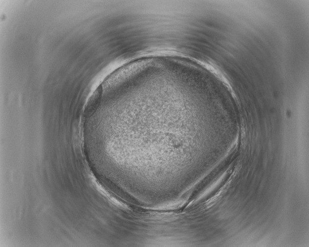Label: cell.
I'll return each instance as SVG.
<instances>
[{
    "mask_svg": "<svg viewBox=\"0 0 309 247\" xmlns=\"http://www.w3.org/2000/svg\"><path fill=\"white\" fill-rule=\"evenodd\" d=\"M102 91L103 88L100 85L90 97L84 110V115L85 117L90 116L97 109L101 101Z\"/></svg>",
    "mask_w": 309,
    "mask_h": 247,
    "instance_id": "obj_1",
    "label": "cell"
}]
</instances>
